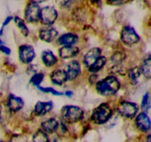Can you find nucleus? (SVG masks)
Here are the masks:
<instances>
[{"label": "nucleus", "instance_id": "f257e3e1", "mask_svg": "<svg viewBox=\"0 0 151 142\" xmlns=\"http://www.w3.org/2000/svg\"><path fill=\"white\" fill-rule=\"evenodd\" d=\"M94 12L95 10L87 4L86 0H81L69 10V14L75 23L86 27L92 22Z\"/></svg>", "mask_w": 151, "mask_h": 142}, {"label": "nucleus", "instance_id": "f03ea898", "mask_svg": "<svg viewBox=\"0 0 151 142\" xmlns=\"http://www.w3.org/2000/svg\"><path fill=\"white\" fill-rule=\"evenodd\" d=\"M121 81L117 76L109 75L98 80L95 84V90L100 96L103 97H111L118 93L121 88Z\"/></svg>", "mask_w": 151, "mask_h": 142}, {"label": "nucleus", "instance_id": "7ed1b4c3", "mask_svg": "<svg viewBox=\"0 0 151 142\" xmlns=\"http://www.w3.org/2000/svg\"><path fill=\"white\" fill-rule=\"evenodd\" d=\"M114 110L109 102H103L91 111L90 121L95 125H103L110 121L113 117Z\"/></svg>", "mask_w": 151, "mask_h": 142}, {"label": "nucleus", "instance_id": "20e7f679", "mask_svg": "<svg viewBox=\"0 0 151 142\" xmlns=\"http://www.w3.org/2000/svg\"><path fill=\"white\" fill-rule=\"evenodd\" d=\"M85 112L82 107L77 105L68 104L62 106L60 112V119L68 124H75L83 121Z\"/></svg>", "mask_w": 151, "mask_h": 142}, {"label": "nucleus", "instance_id": "39448f33", "mask_svg": "<svg viewBox=\"0 0 151 142\" xmlns=\"http://www.w3.org/2000/svg\"><path fill=\"white\" fill-rule=\"evenodd\" d=\"M60 16V10L53 4H46L41 7L39 24L43 26H53Z\"/></svg>", "mask_w": 151, "mask_h": 142}, {"label": "nucleus", "instance_id": "423d86ee", "mask_svg": "<svg viewBox=\"0 0 151 142\" xmlns=\"http://www.w3.org/2000/svg\"><path fill=\"white\" fill-rule=\"evenodd\" d=\"M139 106L135 102L128 100L119 101L116 104V111L118 115L126 119H134L139 113Z\"/></svg>", "mask_w": 151, "mask_h": 142}, {"label": "nucleus", "instance_id": "0eeeda50", "mask_svg": "<svg viewBox=\"0 0 151 142\" xmlns=\"http://www.w3.org/2000/svg\"><path fill=\"white\" fill-rule=\"evenodd\" d=\"M120 41L123 45L132 47L137 45L141 41L139 35L136 31L135 28L130 25H124L120 31L119 35Z\"/></svg>", "mask_w": 151, "mask_h": 142}, {"label": "nucleus", "instance_id": "6e6552de", "mask_svg": "<svg viewBox=\"0 0 151 142\" xmlns=\"http://www.w3.org/2000/svg\"><path fill=\"white\" fill-rule=\"evenodd\" d=\"M41 5L27 1L23 10V19L28 24H39Z\"/></svg>", "mask_w": 151, "mask_h": 142}, {"label": "nucleus", "instance_id": "1a4fd4ad", "mask_svg": "<svg viewBox=\"0 0 151 142\" xmlns=\"http://www.w3.org/2000/svg\"><path fill=\"white\" fill-rule=\"evenodd\" d=\"M68 81L73 82L77 81L82 75V63L78 59H71L65 67Z\"/></svg>", "mask_w": 151, "mask_h": 142}, {"label": "nucleus", "instance_id": "9d476101", "mask_svg": "<svg viewBox=\"0 0 151 142\" xmlns=\"http://www.w3.org/2000/svg\"><path fill=\"white\" fill-rule=\"evenodd\" d=\"M19 59L23 64L28 65L32 64L36 56L35 48L29 44H21L19 47Z\"/></svg>", "mask_w": 151, "mask_h": 142}, {"label": "nucleus", "instance_id": "9b49d317", "mask_svg": "<svg viewBox=\"0 0 151 142\" xmlns=\"http://www.w3.org/2000/svg\"><path fill=\"white\" fill-rule=\"evenodd\" d=\"M38 36L41 41L45 43H53L59 36V33L53 26H43L38 32Z\"/></svg>", "mask_w": 151, "mask_h": 142}, {"label": "nucleus", "instance_id": "f8f14e48", "mask_svg": "<svg viewBox=\"0 0 151 142\" xmlns=\"http://www.w3.org/2000/svg\"><path fill=\"white\" fill-rule=\"evenodd\" d=\"M134 124L136 128L142 133H147L151 130V119L146 112H139L134 118Z\"/></svg>", "mask_w": 151, "mask_h": 142}, {"label": "nucleus", "instance_id": "ddd939ff", "mask_svg": "<svg viewBox=\"0 0 151 142\" xmlns=\"http://www.w3.org/2000/svg\"><path fill=\"white\" fill-rule=\"evenodd\" d=\"M81 53V48L77 45L60 46L58 50L59 59L62 60H71L75 59Z\"/></svg>", "mask_w": 151, "mask_h": 142}, {"label": "nucleus", "instance_id": "4468645a", "mask_svg": "<svg viewBox=\"0 0 151 142\" xmlns=\"http://www.w3.org/2000/svg\"><path fill=\"white\" fill-rule=\"evenodd\" d=\"M59 125H60V120L55 117H50L41 121L39 129H41L47 135H53L57 133Z\"/></svg>", "mask_w": 151, "mask_h": 142}, {"label": "nucleus", "instance_id": "2eb2a0df", "mask_svg": "<svg viewBox=\"0 0 151 142\" xmlns=\"http://www.w3.org/2000/svg\"><path fill=\"white\" fill-rule=\"evenodd\" d=\"M6 106L11 113H17L20 112L24 106V101L20 96L14 94H10L7 99Z\"/></svg>", "mask_w": 151, "mask_h": 142}, {"label": "nucleus", "instance_id": "dca6fc26", "mask_svg": "<svg viewBox=\"0 0 151 142\" xmlns=\"http://www.w3.org/2000/svg\"><path fill=\"white\" fill-rule=\"evenodd\" d=\"M102 55H103V50L100 47H91L88 49L83 56L82 64H83L86 68H88Z\"/></svg>", "mask_w": 151, "mask_h": 142}, {"label": "nucleus", "instance_id": "f3484780", "mask_svg": "<svg viewBox=\"0 0 151 142\" xmlns=\"http://www.w3.org/2000/svg\"><path fill=\"white\" fill-rule=\"evenodd\" d=\"M54 108V104L52 101H38L33 108V114L37 117H44L50 113Z\"/></svg>", "mask_w": 151, "mask_h": 142}, {"label": "nucleus", "instance_id": "a211bd4d", "mask_svg": "<svg viewBox=\"0 0 151 142\" xmlns=\"http://www.w3.org/2000/svg\"><path fill=\"white\" fill-rule=\"evenodd\" d=\"M80 42V37L75 33L68 32L59 36L56 40V43L60 46L77 45Z\"/></svg>", "mask_w": 151, "mask_h": 142}, {"label": "nucleus", "instance_id": "6ab92c4d", "mask_svg": "<svg viewBox=\"0 0 151 142\" xmlns=\"http://www.w3.org/2000/svg\"><path fill=\"white\" fill-rule=\"evenodd\" d=\"M50 79L52 84L58 87H61L68 82L66 71L61 68H55L53 70L50 74Z\"/></svg>", "mask_w": 151, "mask_h": 142}, {"label": "nucleus", "instance_id": "aec40b11", "mask_svg": "<svg viewBox=\"0 0 151 142\" xmlns=\"http://www.w3.org/2000/svg\"><path fill=\"white\" fill-rule=\"evenodd\" d=\"M41 60L47 68L55 67L59 62V58L51 50H44L41 53Z\"/></svg>", "mask_w": 151, "mask_h": 142}, {"label": "nucleus", "instance_id": "412c9836", "mask_svg": "<svg viewBox=\"0 0 151 142\" xmlns=\"http://www.w3.org/2000/svg\"><path fill=\"white\" fill-rule=\"evenodd\" d=\"M139 67L142 75L147 79H151V54L146 55Z\"/></svg>", "mask_w": 151, "mask_h": 142}, {"label": "nucleus", "instance_id": "4be33fe9", "mask_svg": "<svg viewBox=\"0 0 151 142\" xmlns=\"http://www.w3.org/2000/svg\"><path fill=\"white\" fill-rule=\"evenodd\" d=\"M108 62L109 60H108L107 57L105 56L104 55H102L91 66L87 68V70L89 73H98L106 67V65L108 64Z\"/></svg>", "mask_w": 151, "mask_h": 142}, {"label": "nucleus", "instance_id": "5701e85b", "mask_svg": "<svg viewBox=\"0 0 151 142\" xmlns=\"http://www.w3.org/2000/svg\"><path fill=\"white\" fill-rule=\"evenodd\" d=\"M13 22H14L15 25L17 27V28L19 29V30L20 31L21 34L24 37L27 38V37L29 36V30L28 28L27 25V22H25L24 19H23L21 16H13Z\"/></svg>", "mask_w": 151, "mask_h": 142}, {"label": "nucleus", "instance_id": "b1692460", "mask_svg": "<svg viewBox=\"0 0 151 142\" xmlns=\"http://www.w3.org/2000/svg\"><path fill=\"white\" fill-rule=\"evenodd\" d=\"M81 0H54L55 4L60 10L69 12Z\"/></svg>", "mask_w": 151, "mask_h": 142}, {"label": "nucleus", "instance_id": "393cba45", "mask_svg": "<svg viewBox=\"0 0 151 142\" xmlns=\"http://www.w3.org/2000/svg\"><path fill=\"white\" fill-rule=\"evenodd\" d=\"M126 75L131 84H134V85L137 84L138 83L139 79V78L142 75L139 67L133 66L131 67H128L127 69Z\"/></svg>", "mask_w": 151, "mask_h": 142}, {"label": "nucleus", "instance_id": "a878e982", "mask_svg": "<svg viewBox=\"0 0 151 142\" xmlns=\"http://www.w3.org/2000/svg\"><path fill=\"white\" fill-rule=\"evenodd\" d=\"M126 53L122 50H116L114 52L111 56L109 57V62L111 64V65H118V64H124V62L126 60Z\"/></svg>", "mask_w": 151, "mask_h": 142}, {"label": "nucleus", "instance_id": "bb28decb", "mask_svg": "<svg viewBox=\"0 0 151 142\" xmlns=\"http://www.w3.org/2000/svg\"><path fill=\"white\" fill-rule=\"evenodd\" d=\"M139 109H141L142 112L147 113L151 109V95L150 92H146L142 96L141 104Z\"/></svg>", "mask_w": 151, "mask_h": 142}, {"label": "nucleus", "instance_id": "cd10ccee", "mask_svg": "<svg viewBox=\"0 0 151 142\" xmlns=\"http://www.w3.org/2000/svg\"><path fill=\"white\" fill-rule=\"evenodd\" d=\"M32 142H50V138L49 135L38 129L32 134Z\"/></svg>", "mask_w": 151, "mask_h": 142}, {"label": "nucleus", "instance_id": "c85d7f7f", "mask_svg": "<svg viewBox=\"0 0 151 142\" xmlns=\"http://www.w3.org/2000/svg\"><path fill=\"white\" fill-rule=\"evenodd\" d=\"M45 74L43 72H36L31 75L30 78L29 80V83L32 86L38 87V86H41V83L44 80Z\"/></svg>", "mask_w": 151, "mask_h": 142}, {"label": "nucleus", "instance_id": "c756f323", "mask_svg": "<svg viewBox=\"0 0 151 142\" xmlns=\"http://www.w3.org/2000/svg\"><path fill=\"white\" fill-rule=\"evenodd\" d=\"M38 90L39 91L42 92L44 93H49V94H51L52 96H63V92L59 91L57 90L56 89H55L54 87H42V86H38Z\"/></svg>", "mask_w": 151, "mask_h": 142}, {"label": "nucleus", "instance_id": "7c9ffc66", "mask_svg": "<svg viewBox=\"0 0 151 142\" xmlns=\"http://www.w3.org/2000/svg\"><path fill=\"white\" fill-rule=\"evenodd\" d=\"M132 1L133 0H105V3L111 7H122Z\"/></svg>", "mask_w": 151, "mask_h": 142}, {"label": "nucleus", "instance_id": "2f4dec72", "mask_svg": "<svg viewBox=\"0 0 151 142\" xmlns=\"http://www.w3.org/2000/svg\"><path fill=\"white\" fill-rule=\"evenodd\" d=\"M86 1L94 10L101 9L104 4H106L105 0H86Z\"/></svg>", "mask_w": 151, "mask_h": 142}, {"label": "nucleus", "instance_id": "473e14b6", "mask_svg": "<svg viewBox=\"0 0 151 142\" xmlns=\"http://www.w3.org/2000/svg\"><path fill=\"white\" fill-rule=\"evenodd\" d=\"M36 72H38V67L36 66V64H29L27 65V74L32 75V74H34Z\"/></svg>", "mask_w": 151, "mask_h": 142}, {"label": "nucleus", "instance_id": "72a5a7b5", "mask_svg": "<svg viewBox=\"0 0 151 142\" xmlns=\"http://www.w3.org/2000/svg\"><path fill=\"white\" fill-rule=\"evenodd\" d=\"M0 51L4 53V55H6V56H10L11 54V49L5 46L4 44L0 46Z\"/></svg>", "mask_w": 151, "mask_h": 142}, {"label": "nucleus", "instance_id": "f704fd0d", "mask_svg": "<svg viewBox=\"0 0 151 142\" xmlns=\"http://www.w3.org/2000/svg\"><path fill=\"white\" fill-rule=\"evenodd\" d=\"M13 16H11V15H10V16H7V17L4 19V20L3 21L1 28H4L6 26H7V25H8L10 22H13Z\"/></svg>", "mask_w": 151, "mask_h": 142}, {"label": "nucleus", "instance_id": "c9c22d12", "mask_svg": "<svg viewBox=\"0 0 151 142\" xmlns=\"http://www.w3.org/2000/svg\"><path fill=\"white\" fill-rule=\"evenodd\" d=\"M27 1H31V2L35 3V4H38V5H41L43 4H45V3L48 2L50 0H27Z\"/></svg>", "mask_w": 151, "mask_h": 142}, {"label": "nucleus", "instance_id": "e433bc0d", "mask_svg": "<svg viewBox=\"0 0 151 142\" xmlns=\"http://www.w3.org/2000/svg\"><path fill=\"white\" fill-rule=\"evenodd\" d=\"M63 96H65L66 97L71 99V98H72L74 96H75V93H74L72 90H66V91H65L64 93H63Z\"/></svg>", "mask_w": 151, "mask_h": 142}, {"label": "nucleus", "instance_id": "4c0bfd02", "mask_svg": "<svg viewBox=\"0 0 151 142\" xmlns=\"http://www.w3.org/2000/svg\"><path fill=\"white\" fill-rule=\"evenodd\" d=\"M145 141L146 142H151V134H148L147 136H146Z\"/></svg>", "mask_w": 151, "mask_h": 142}, {"label": "nucleus", "instance_id": "58836bf2", "mask_svg": "<svg viewBox=\"0 0 151 142\" xmlns=\"http://www.w3.org/2000/svg\"><path fill=\"white\" fill-rule=\"evenodd\" d=\"M3 44H4V42H3V41H2V40H1V38H0V46L3 45Z\"/></svg>", "mask_w": 151, "mask_h": 142}, {"label": "nucleus", "instance_id": "ea45409f", "mask_svg": "<svg viewBox=\"0 0 151 142\" xmlns=\"http://www.w3.org/2000/svg\"><path fill=\"white\" fill-rule=\"evenodd\" d=\"M1 118V109H0V119Z\"/></svg>", "mask_w": 151, "mask_h": 142}, {"label": "nucleus", "instance_id": "a19ab883", "mask_svg": "<svg viewBox=\"0 0 151 142\" xmlns=\"http://www.w3.org/2000/svg\"><path fill=\"white\" fill-rule=\"evenodd\" d=\"M0 142H3V141H1V139H0Z\"/></svg>", "mask_w": 151, "mask_h": 142}, {"label": "nucleus", "instance_id": "79ce46f5", "mask_svg": "<svg viewBox=\"0 0 151 142\" xmlns=\"http://www.w3.org/2000/svg\"><path fill=\"white\" fill-rule=\"evenodd\" d=\"M16 1H21V0H16Z\"/></svg>", "mask_w": 151, "mask_h": 142}, {"label": "nucleus", "instance_id": "37998d69", "mask_svg": "<svg viewBox=\"0 0 151 142\" xmlns=\"http://www.w3.org/2000/svg\"><path fill=\"white\" fill-rule=\"evenodd\" d=\"M150 23H151V20H150Z\"/></svg>", "mask_w": 151, "mask_h": 142}]
</instances>
